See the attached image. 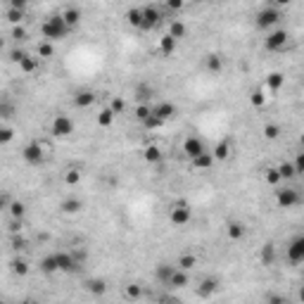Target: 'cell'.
Returning <instances> with one entry per match:
<instances>
[{
  "instance_id": "cell-1",
  "label": "cell",
  "mask_w": 304,
  "mask_h": 304,
  "mask_svg": "<svg viewBox=\"0 0 304 304\" xmlns=\"http://www.w3.org/2000/svg\"><path fill=\"white\" fill-rule=\"evenodd\" d=\"M69 31H72V29L64 24L62 15H50V17L41 24V34H43L45 41H62V38H67Z\"/></svg>"
},
{
  "instance_id": "cell-2",
  "label": "cell",
  "mask_w": 304,
  "mask_h": 304,
  "mask_svg": "<svg viewBox=\"0 0 304 304\" xmlns=\"http://www.w3.org/2000/svg\"><path fill=\"white\" fill-rule=\"evenodd\" d=\"M50 143H45V140H31L29 145H24V150H22V157H24V162L27 164H34V167H38V164H43L45 157L50 155Z\"/></svg>"
},
{
  "instance_id": "cell-3",
  "label": "cell",
  "mask_w": 304,
  "mask_h": 304,
  "mask_svg": "<svg viewBox=\"0 0 304 304\" xmlns=\"http://www.w3.org/2000/svg\"><path fill=\"white\" fill-rule=\"evenodd\" d=\"M169 221L174 226H188L190 221H193V209H190L188 202H183V200H179V202H174L169 209Z\"/></svg>"
},
{
  "instance_id": "cell-4",
  "label": "cell",
  "mask_w": 304,
  "mask_h": 304,
  "mask_svg": "<svg viewBox=\"0 0 304 304\" xmlns=\"http://www.w3.org/2000/svg\"><path fill=\"white\" fill-rule=\"evenodd\" d=\"M280 22V10L273 8V5H268V8H261L259 12H257V17H254V24L259 29H264V31H268V29H273Z\"/></svg>"
},
{
  "instance_id": "cell-5",
  "label": "cell",
  "mask_w": 304,
  "mask_h": 304,
  "mask_svg": "<svg viewBox=\"0 0 304 304\" xmlns=\"http://www.w3.org/2000/svg\"><path fill=\"white\" fill-rule=\"evenodd\" d=\"M74 128H76V124L69 114H57L50 124V131H53L55 138H69L74 133Z\"/></svg>"
},
{
  "instance_id": "cell-6",
  "label": "cell",
  "mask_w": 304,
  "mask_h": 304,
  "mask_svg": "<svg viewBox=\"0 0 304 304\" xmlns=\"http://www.w3.org/2000/svg\"><path fill=\"white\" fill-rule=\"evenodd\" d=\"M287 41H290V34H287L285 29H273L264 38V48L271 50V53H278V50H285Z\"/></svg>"
},
{
  "instance_id": "cell-7",
  "label": "cell",
  "mask_w": 304,
  "mask_h": 304,
  "mask_svg": "<svg viewBox=\"0 0 304 304\" xmlns=\"http://www.w3.org/2000/svg\"><path fill=\"white\" fill-rule=\"evenodd\" d=\"M276 202H278V207L290 209V207L299 205V193H297V188H280V190H276Z\"/></svg>"
},
{
  "instance_id": "cell-8",
  "label": "cell",
  "mask_w": 304,
  "mask_h": 304,
  "mask_svg": "<svg viewBox=\"0 0 304 304\" xmlns=\"http://www.w3.org/2000/svg\"><path fill=\"white\" fill-rule=\"evenodd\" d=\"M150 107H152V114L157 116V119H162V121H169V119H174V116L179 114V107H176L174 102H167V100L155 102Z\"/></svg>"
},
{
  "instance_id": "cell-9",
  "label": "cell",
  "mask_w": 304,
  "mask_h": 304,
  "mask_svg": "<svg viewBox=\"0 0 304 304\" xmlns=\"http://www.w3.org/2000/svg\"><path fill=\"white\" fill-rule=\"evenodd\" d=\"M287 259L292 264H302L304 261V235H295L287 242Z\"/></svg>"
},
{
  "instance_id": "cell-10",
  "label": "cell",
  "mask_w": 304,
  "mask_h": 304,
  "mask_svg": "<svg viewBox=\"0 0 304 304\" xmlns=\"http://www.w3.org/2000/svg\"><path fill=\"white\" fill-rule=\"evenodd\" d=\"M140 10H143V24H140V29H143V31H152L162 19L160 10L155 8V5H145V8H140Z\"/></svg>"
},
{
  "instance_id": "cell-11",
  "label": "cell",
  "mask_w": 304,
  "mask_h": 304,
  "mask_svg": "<svg viewBox=\"0 0 304 304\" xmlns=\"http://www.w3.org/2000/svg\"><path fill=\"white\" fill-rule=\"evenodd\" d=\"M55 261H57V271L60 273H72L74 268L79 266L72 252H55Z\"/></svg>"
},
{
  "instance_id": "cell-12",
  "label": "cell",
  "mask_w": 304,
  "mask_h": 304,
  "mask_svg": "<svg viewBox=\"0 0 304 304\" xmlns=\"http://www.w3.org/2000/svg\"><path fill=\"white\" fill-rule=\"evenodd\" d=\"M205 143L197 138V135H188L186 140H183V155L188 157V160H193V157H197L200 152H205Z\"/></svg>"
},
{
  "instance_id": "cell-13",
  "label": "cell",
  "mask_w": 304,
  "mask_h": 304,
  "mask_svg": "<svg viewBox=\"0 0 304 304\" xmlns=\"http://www.w3.org/2000/svg\"><path fill=\"white\" fill-rule=\"evenodd\" d=\"M190 167L195 171H209L212 167H214V157H212V152H200L197 157H193L190 160Z\"/></svg>"
},
{
  "instance_id": "cell-14",
  "label": "cell",
  "mask_w": 304,
  "mask_h": 304,
  "mask_svg": "<svg viewBox=\"0 0 304 304\" xmlns=\"http://www.w3.org/2000/svg\"><path fill=\"white\" fill-rule=\"evenodd\" d=\"M167 285L174 287V290H181V287L190 285V276H188V271H183V268H174V273L169 276V280H167Z\"/></svg>"
},
{
  "instance_id": "cell-15",
  "label": "cell",
  "mask_w": 304,
  "mask_h": 304,
  "mask_svg": "<svg viewBox=\"0 0 304 304\" xmlns=\"http://www.w3.org/2000/svg\"><path fill=\"white\" fill-rule=\"evenodd\" d=\"M60 212L67 216H76L83 212V202H81L79 197H67V200H62V205H60Z\"/></svg>"
},
{
  "instance_id": "cell-16",
  "label": "cell",
  "mask_w": 304,
  "mask_h": 304,
  "mask_svg": "<svg viewBox=\"0 0 304 304\" xmlns=\"http://www.w3.org/2000/svg\"><path fill=\"white\" fill-rule=\"evenodd\" d=\"M216 290H219V280H216V278H212V276H207V278H202V280H200V285H197V295L207 299V297L214 295Z\"/></svg>"
},
{
  "instance_id": "cell-17",
  "label": "cell",
  "mask_w": 304,
  "mask_h": 304,
  "mask_svg": "<svg viewBox=\"0 0 304 304\" xmlns=\"http://www.w3.org/2000/svg\"><path fill=\"white\" fill-rule=\"evenodd\" d=\"M231 150L233 145L228 138H224V140H219V143L214 145V150H212V157H214V162H226L228 157H231Z\"/></svg>"
},
{
  "instance_id": "cell-18",
  "label": "cell",
  "mask_w": 304,
  "mask_h": 304,
  "mask_svg": "<svg viewBox=\"0 0 304 304\" xmlns=\"http://www.w3.org/2000/svg\"><path fill=\"white\" fill-rule=\"evenodd\" d=\"M60 15H62L64 24H67L69 29H76V27L81 24V10H79V8H74V5H69V8H64L62 12H60Z\"/></svg>"
},
{
  "instance_id": "cell-19",
  "label": "cell",
  "mask_w": 304,
  "mask_h": 304,
  "mask_svg": "<svg viewBox=\"0 0 304 304\" xmlns=\"http://www.w3.org/2000/svg\"><path fill=\"white\" fill-rule=\"evenodd\" d=\"M95 98H98V95H95L93 90H79V93L74 95V100H72V102H74V107L86 109V107H90V105L95 102Z\"/></svg>"
},
{
  "instance_id": "cell-20",
  "label": "cell",
  "mask_w": 304,
  "mask_h": 304,
  "mask_svg": "<svg viewBox=\"0 0 304 304\" xmlns=\"http://www.w3.org/2000/svg\"><path fill=\"white\" fill-rule=\"evenodd\" d=\"M245 233H247V226L242 224V221H228V226H226L228 240H242Z\"/></svg>"
},
{
  "instance_id": "cell-21",
  "label": "cell",
  "mask_w": 304,
  "mask_h": 304,
  "mask_svg": "<svg viewBox=\"0 0 304 304\" xmlns=\"http://www.w3.org/2000/svg\"><path fill=\"white\" fill-rule=\"evenodd\" d=\"M283 86H285V74H280V72L266 74V83H264V88H266V90L276 93V90H280Z\"/></svg>"
},
{
  "instance_id": "cell-22",
  "label": "cell",
  "mask_w": 304,
  "mask_h": 304,
  "mask_svg": "<svg viewBox=\"0 0 304 304\" xmlns=\"http://www.w3.org/2000/svg\"><path fill=\"white\" fill-rule=\"evenodd\" d=\"M15 114H17V105L10 98H0V119L10 121V119H15Z\"/></svg>"
},
{
  "instance_id": "cell-23",
  "label": "cell",
  "mask_w": 304,
  "mask_h": 304,
  "mask_svg": "<svg viewBox=\"0 0 304 304\" xmlns=\"http://www.w3.org/2000/svg\"><path fill=\"white\" fill-rule=\"evenodd\" d=\"M162 157H164V152H162L160 145H155V143L147 145V147L143 150V160L147 162V164H160Z\"/></svg>"
},
{
  "instance_id": "cell-24",
  "label": "cell",
  "mask_w": 304,
  "mask_h": 304,
  "mask_svg": "<svg viewBox=\"0 0 304 304\" xmlns=\"http://www.w3.org/2000/svg\"><path fill=\"white\" fill-rule=\"evenodd\" d=\"M221 67H224V60H221V55H219V53L205 55V69H207V72L219 74V72H221Z\"/></svg>"
},
{
  "instance_id": "cell-25",
  "label": "cell",
  "mask_w": 304,
  "mask_h": 304,
  "mask_svg": "<svg viewBox=\"0 0 304 304\" xmlns=\"http://www.w3.org/2000/svg\"><path fill=\"white\" fill-rule=\"evenodd\" d=\"M86 290H88L90 295H105L107 292V283L102 280V278H88L86 280Z\"/></svg>"
},
{
  "instance_id": "cell-26",
  "label": "cell",
  "mask_w": 304,
  "mask_h": 304,
  "mask_svg": "<svg viewBox=\"0 0 304 304\" xmlns=\"http://www.w3.org/2000/svg\"><path fill=\"white\" fill-rule=\"evenodd\" d=\"M133 95H135V100H138V102H150L152 95H155V88H152L150 83H140V86H135Z\"/></svg>"
},
{
  "instance_id": "cell-27",
  "label": "cell",
  "mask_w": 304,
  "mask_h": 304,
  "mask_svg": "<svg viewBox=\"0 0 304 304\" xmlns=\"http://www.w3.org/2000/svg\"><path fill=\"white\" fill-rule=\"evenodd\" d=\"M171 38H176V41H181V38L188 34V27L181 22V19H171V24H169V31H167Z\"/></svg>"
},
{
  "instance_id": "cell-28",
  "label": "cell",
  "mask_w": 304,
  "mask_h": 304,
  "mask_svg": "<svg viewBox=\"0 0 304 304\" xmlns=\"http://www.w3.org/2000/svg\"><path fill=\"white\" fill-rule=\"evenodd\" d=\"M259 259H261V264H266V266H271V264L276 261V245H273V242H266V245L261 247Z\"/></svg>"
},
{
  "instance_id": "cell-29",
  "label": "cell",
  "mask_w": 304,
  "mask_h": 304,
  "mask_svg": "<svg viewBox=\"0 0 304 304\" xmlns=\"http://www.w3.org/2000/svg\"><path fill=\"white\" fill-rule=\"evenodd\" d=\"M114 116H116V114H114V112H112L109 107H102V109L98 112V116H95V121H98L100 128H109V126L114 124Z\"/></svg>"
},
{
  "instance_id": "cell-30",
  "label": "cell",
  "mask_w": 304,
  "mask_h": 304,
  "mask_svg": "<svg viewBox=\"0 0 304 304\" xmlns=\"http://www.w3.org/2000/svg\"><path fill=\"white\" fill-rule=\"evenodd\" d=\"M121 295H124V299H128V302H135V299H140V297H143V285H138V283L124 285Z\"/></svg>"
},
{
  "instance_id": "cell-31",
  "label": "cell",
  "mask_w": 304,
  "mask_h": 304,
  "mask_svg": "<svg viewBox=\"0 0 304 304\" xmlns=\"http://www.w3.org/2000/svg\"><path fill=\"white\" fill-rule=\"evenodd\" d=\"M8 214L12 216V219H24V214H27V205H24L22 200H10Z\"/></svg>"
},
{
  "instance_id": "cell-32",
  "label": "cell",
  "mask_w": 304,
  "mask_h": 304,
  "mask_svg": "<svg viewBox=\"0 0 304 304\" xmlns=\"http://www.w3.org/2000/svg\"><path fill=\"white\" fill-rule=\"evenodd\" d=\"M10 271L15 273V276H27L29 273V261L24 257H15V259L10 261Z\"/></svg>"
},
{
  "instance_id": "cell-33",
  "label": "cell",
  "mask_w": 304,
  "mask_h": 304,
  "mask_svg": "<svg viewBox=\"0 0 304 304\" xmlns=\"http://www.w3.org/2000/svg\"><path fill=\"white\" fill-rule=\"evenodd\" d=\"M176 45H179V41H176V38H171L169 34H164V36L160 38V53L162 55H174Z\"/></svg>"
},
{
  "instance_id": "cell-34",
  "label": "cell",
  "mask_w": 304,
  "mask_h": 304,
  "mask_svg": "<svg viewBox=\"0 0 304 304\" xmlns=\"http://www.w3.org/2000/svg\"><path fill=\"white\" fill-rule=\"evenodd\" d=\"M250 102H252V107H257V109L264 107V105H266V88H264V86H259V88L252 90Z\"/></svg>"
},
{
  "instance_id": "cell-35",
  "label": "cell",
  "mask_w": 304,
  "mask_h": 304,
  "mask_svg": "<svg viewBox=\"0 0 304 304\" xmlns=\"http://www.w3.org/2000/svg\"><path fill=\"white\" fill-rule=\"evenodd\" d=\"M195 264H197V257H195V254H190V252H186V254H181L179 259H176V264H174V266L183 268V271H190Z\"/></svg>"
},
{
  "instance_id": "cell-36",
  "label": "cell",
  "mask_w": 304,
  "mask_h": 304,
  "mask_svg": "<svg viewBox=\"0 0 304 304\" xmlns=\"http://www.w3.org/2000/svg\"><path fill=\"white\" fill-rule=\"evenodd\" d=\"M19 69H22V72L24 74H34L38 69V57H31V55H24V57H22V62H19Z\"/></svg>"
},
{
  "instance_id": "cell-37",
  "label": "cell",
  "mask_w": 304,
  "mask_h": 304,
  "mask_svg": "<svg viewBox=\"0 0 304 304\" xmlns=\"http://www.w3.org/2000/svg\"><path fill=\"white\" fill-rule=\"evenodd\" d=\"M174 268L176 266H171V264H157V268H155V278L167 285V280H169V276L174 273Z\"/></svg>"
},
{
  "instance_id": "cell-38",
  "label": "cell",
  "mask_w": 304,
  "mask_h": 304,
  "mask_svg": "<svg viewBox=\"0 0 304 304\" xmlns=\"http://www.w3.org/2000/svg\"><path fill=\"white\" fill-rule=\"evenodd\" d=\"M126 22H128L133 29H140V24H143V10H140V8H131L128 12H126Z\"/></svg>"
},
{
  "instance_id": "cell-39",
  "label": "cell",
  "mask_w": 304,
  "mask_h": 304,
  "mask_svg": "<svg viewBox=\"0 0 304 304\" xmlns=\"http://www.w3.org/2000/svg\"><path fill=\"white\" fill-rule=\"evenodd\" d=\"M36 55L41 57V60H50V57L55 55L53 41H41V43H38V48H36Z\"/></svg>"
},
{
  "instance_id": "cell-40",
  "label": "cell",
  "mask_w": 304,
  "mask_h": 304,
  "mask_svg": "<svg viewBox=\"0 0 304 304\" xmlns=\"http://www.w3.org/2000/svg\"><path fill=\"white\" fill-rule=\"evenodd\" d=\"M38 266H41V271H43V273H48V276H50V273H57V261H55V252H53V254H45L43 259H41V264H38Z\"/></svg>"
},
{
  "instance_id": "cell-41",
  "label": "cell",
  "mask_w": 304,
  "mask_h": 304,
  "mask_svg": "<svg viewBox=\"0 0 304 304\" xmlns=\"http://www.w3.org/2000/svg\"><path fill=\"white\" fill-rule=\"evenodd\" d=\"M276 169H278V174H280V181L295 179V169H292V162H280Z\"/></svg>"
},
{
  "instance_id": "cell-42",
  "label": "cell",
  "mask_w": 304,
  "mask_h": 304,
  "mask_svg": "<svg viewBox=\"0 0 304 304\" xmlns=\"http://www.w3.org/2000/svg\"><path fill=\"white\" fill-rule=\"evenodd\" d=\"M5 17H8V22L12 24V27H15V24H22V22H24V10H19V8H8Z\"/></svg>"
},
{
  "instance_id": "cell-43",
  "label": "cell",
  "mask_w": 304,
  "mask_h": 304,
  "mask_svg": "<svg viewBox=\"0 0 304 304\" xmlns=\"http://www.w3.org/2000/svg\"><path fill=\"white\" fill-rule=\"evenodd\" d=\"M261 133H264V138H266V140H276L278 135H280V126L273 124V121H268V124H264Z\"/></svg>"
},
{
  "instance_id": "cell-44",
  "label": "cell",
  "mask_w": 304,
  "mask_h": 304,
  "mask_svg": "<svg viewBox=\"0 0 304 304\" xmlns=\"http://www.w3.org/2000/svg\"><path fill=\"white\" fill-rule=\"evenodd\" d=\"M15 140V128L8 124H0V145H8Z\"/></svg>"
},
{
  "instance_id": "cell-45",
  "label": "cell",
  "mask_w": 304,
  "mask_h": 304,
  "mask_svg": "<svg viewBox=\"0 0 304 304\" xmlns=\"http://www.w3.org/2000/svg\"><path fill=\"white\" fill-rule=\"evenodd\" d=\"M264 181H266V186H278L280 183V174H278L276 167H268L264 171Z\"/></svg>"
},
{
  "instance_id": "cell-46",
  "label": "cell",
  "mask_w": 304,
  "mask_h": 304,
  "mask_svg": "<svg viewBox=\"0 0 304 304\" xmlns=\"http://www.w3.org/2000/svg\"><path fill=\"white\" fill-rule=\"evenodd\" d=\"M64 183H67V186H79L81 183V171L79 169H67L64 171Z\"/></svg>"
},
{
  "instance_id": "cell-47",
  "label": "cell",
  "mask_w": 304,
  "mask_h": 304,
  "mask_svg": "<svg viewBox=\"0 0 304 304\" xmlns=\"http://www.w3.org/2000/svg\"><path fill=\"white\" fill-rule=\"evenodd\" d=\"M12 250L15 252H19V250H27L29 247V242H27V238H24V235H22V233H15V235H12Z\"/></svg>"
},
{
  "instance_id": "cell-48",
  "label": "cell",
  "mask_w": 304,
  "mask_h": 304,
  "mask_svg": "<svg viewBox=\"0 0 304 304\" xmlns=\"http://www.w3.org/2000/svg\"><path fill=\"white\" fill-rule=\"evenodd\" d=\"M152 112V107H150V102H138V107L133 109V116L138 119V121H143L145 116Z\"/></svg>"
},
{
  "instance_id": "cell-49",
  "label": "cell",
  "mask_w": 304,
  "mask_h": 304,
  "mask_svg": "<svg viewBox=\"0 0 304 304\" xmlns=\"http://www.w3.org/2000/svg\"><path fill=\"white\" fill-rule=\"evenodd\" d=\"M12 38H15L17 43H22V41H27L29 38V31L22 27V24H15V27H12Z\"/></svg>"
},
{
  "instance_id": "cell-50",
  "label": "cell",
  "mask_w": 304,
  "mask_h": 304,
  "mask_svg": "<svg viewBox=\"0 0 304 304\" xmlns=\"http://www.w3.org/2000/svg\"><path fill=\"white\" fill-rule=\"evenodd\" d=\"M140 124H143L145 128H160V126L164 124V121H162V119H157V116H155V114H152V112H150V114L145 116V119H143V121H140Z\"/></svg>"
},
{
  "instance_id": "cell-51",
  "label": "cell",
  "mask_w": 304,
  "mask_h": 304,
  "mask_svg": "<svg viewBox=\"0 0 304 304\" xmlns=\"http://www.w3.org/2000/svg\"><path fill=\"white\" fill-rule=\"evenodd\" d=\"M8 231L12 233V235H15V233H22V231H24V219H12V216H10Z\"/></svg>"
},
{
  "instance_id": "cell-52",
  "label": "cell",
  "mask_w": 304,
  "mask_h": 304,
  "mask_svg": "<svg viewBox=\"0 0 304 304\" xmlns=\"http://www.w3.org/2000/svg\"><path fill=\"white\" fill-rule=\"evenodd\" d=\"M107 107L112 109L114 114H121V112H124V107H126V102H124V98H112Z\"/></svg>"
},
{
  "instance_id": "cell-53",
  "label": "cell",
  "mask_w": 304,
  "mask_h": 304,
  "mask_svg": "<svg viewBox=\"0 0 304 304\" xmlns=\"http://www.w3.org/2000/svg\"><path fill=\"white\" fill-rule=\"evenodd\" d=\"M292 169H295V176H302L304 174V155L302 152H297L295 162H292Z\"/></svg>"
},
{
  "instance_id": "cell-54",
  "label": "cell",
  "mask_w": 304,
  "mask_h": 304,
  "mask_svg": "<svg viewBox=\"0 0 304 304\" xmlns=\"http://www.w3.org/2000/svg\"><path fill=\"white\" fill-rule=\"evenodd\" d=\"M162 3H164L171 12H179V10H183V5H186V0H162Z\"/></svg>"
},
{
  "instance_id": "cell-55",
  "label": "cell",
  "mask_w": 304,
  "mask_h": 304,
  "mask_svg": "<svg viewBox=\"0 0 304 304\" xmlns=\"http://www.w3.org/2000/svg\"><path fill=\"white\" fill-rule=\"evenodd\" d=\"M24 55H27V50H22V48H15V50L10 53V60H12L15 64H19V62H22V57H24Z\"/></svg>"
},
{
  "instance_id": "cell-56",
  "label": "cell",
  "mask_w": 304,
  "mask_h": 304,
  "mask_svg": "<svg viewBox=\"0 0 304 304\" xmlns=\"http://www.w3.org/2000/svg\"><path fill=\"white\" fill-rule=\"evenodd\" d=\"M29 5V0H10V8H19V10H24Z\"/></svg>"
},
{
  "instance_id": "cell-57",
  "label": "cell",
  "mask_w": 304,
  "mask_h": 304,
  "mask_svg": "<svg viewBox=\"0 0 304 304\" xmlns=\"http://www.w3.org/2000/svg\"><path fill=\"white\" fill-rule=\"evenodd\" d=\"M290 3H292V0H271V5H273V8H278V10L287 8V5H290Z\"/></svg>"
},
{
  "instance_id": "cell-58",
  "label": "cell",
  "mask_w": 304,
  "mask_h": 304,
  "mask_svg": "<svg viewBox=\"0 0 304 304\" xmlns=\"http://www.w3.org/2000/svg\"><path fill=\"white\" fill-rule=\"evenodd\" d=\"M8 205H10V197L0 195V212H8Z\"/></svg>"
},
{
  "instance_id": "cell-59",
  "label": "cell",
  "mask_w": 304,
  "mask_h": 304,
  "mask_svg": "<svg viewBox=\"0 0 304 304\" xmlns=\"http://www.w3.org/2000/svg\"><path fill=\"white\" fill-rule=\"evenodd\" d=\"M266 302H283V297H278V295H271V297H266Z\"/></svg>"
},
{
  "instance_id": "cell-60",
  "label": "cell",
  "mask_w": 304,
  "mask_h": 304,
  "mask_svg": "<svg viewBox=\"0 0 304 304\" xmlns=\"http://www.w3.org/2000/svg\"><path fill=\"white\" fill-rule=\"evenodd\" d=\"M3 48H5V38H0V50H3Z\"/></svg>"
}]
</instances>
